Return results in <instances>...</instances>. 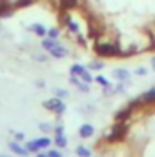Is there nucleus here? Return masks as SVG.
<instances>
[{
	"mask_svg": "<svg viewBox=\"0 0 155 157\" xmlns=\"http://www.w3.org/2000/svg\"><path fill=\"white\" fill-rule=\"evenodd\" d=\"M42 46L49 51V55H53V57H57V59H62V57H66V55H68V51H66V48H64V46L57 44L55 40H51V39H46L44 42H42Z\"/></svg>",
	"mask_w": 155,
	"mask_h": 157,
	"instance_id": "f257e3e1",
	"label": "nucleus"
},
{
	"mask_svg": "<svg viewBox=\"0 0 155 157\" xmlns=\"http://www.w3.org/2000/svg\"><path fill=\"white\" fill-rule=\"evenodd\" d=\"M44 106H46L49 112H53V113H59V115H60V113L64 112V108H66V106H64V102H62L59 97H53V99L46 101V102H44Z\"/></svg>",
	"mask_w": 155,
	"mask_h": 157,
	"instance_id": "f03ea898",
	"label": "nucleus"
},
{
	"mask_svg": "<svg viewBox=\"0 0 155 157\" xmlns=\"http://www.w3.org/2000/svg\"><path fill=\"white\" fill-rule=\"evenodd\" d=\"M71 73L77 75V77H80V80H84V82H91V80H93L91 75H89V71H88L84 66H80V64H73V66H71Z\"/></svg>",
	"mask_w": 155,
	"mask_h": 157,
	"instance_id": "7ed1b4c3",
	"label": "nucleus"
},
{
	"mask_svg": "<svg viewBox=\"0 0 155 157\" xmlns=\"http://www.w3.org/2000/svg\"><path fill=\"white\" fill-rule=\"evenodd\" d=\"M97 51H99V55H102V57H115L117 53V48L115 46H112V44H97Z\"/></svg>",
	"mask_w": 155,
	"mask_h": 157,
	"instance_id": "20e7f679",
	"label": "nucleus"
},
{
	"mask_svg": "<svg viewBox=\"0 0 155 157\" xmlns=\"http://www.w3.org/2000/svg\"><path fill=\"white\" fill-rule=\"evenodd\" d=\"M46 146H49V139L47 137H40L37 141L28 143V152H39L40 148H46Z\"/></svg>",
	"mask_w": 155,
	"mask_h": 157,
	"instance_id": "39448f33",
	"label": "nucleus"
},
{
	"mask_svg": "<svg viewBox=\"0 0 155 157\" xmlns=\"http://www.w3.org/2000/svg\"><path fill=\"white\" fill-rule=\"evenodd\" d=\"M55 133H57V137H55V143H57V146H59V148H64V146H66V137H64V128H62V126H57V130H55Z\"/></svg>",
	"mask_w": 155,
	"mask_h": 157,
	"instance_id": "423d86ee",
	"label": "nucleus"
},
{
	"mask_svg": "<svg viewBox=\"0 0 155 157\" xmlns=\"http://www.w3.org/2000/svg\"><path fill=\"white\" fill-rule=\"evenodd\" d=\"M122 133H124V126H122V124H117L115 128L112 130V133L108 135V139H110V141H117V139L122 137Z\"/></svg>",
	"mask_w": 155,
	"mask_h": 157,
	"instance_id": "0eeeda50",
	"label": "nucleus"
},
{
	"mask_svg": "<svg viewBox=\"0 0 155 157\" xmlns=\"http://www.w3.org/2000/svg\"><path fill=\"white\" fill-rule=\"evenodd\" d=\"M28 29H29V31H33V33H37L39 37H44V35H47V29H46L42 24H31Z\"/></svg>",
	"mask_w": 155,
	"mask_h": 157,
	"instance_id": "6e6552de",
	"label": "nucleus"
},
{
	"mask_svg": "<svg viewBox=\"0 0 155 157\" xmlns=\"http://www.w3.org/2000/svg\"><path fill=\"white\" fill-rule=\"evenodd\" d=\"M9 148H11V152H15V154H18V155H28V148H22L18 143H9Z\"/></svg>",
	"mask_w": 155,
	"mask_h": 157,
	"instance_id": "1a4fd4ad",
	"label": "nucleus"
},
{
	"mask_svg": "<svg viewBox=\"0 0 155 157\" xmlns=\"http://www.w3.org/2000/svg\"><path fill=\"white\" fill-rule=\"evenodd\" d=\"M71 82H73V84L77 86L78 90H80V91H88V82H84V80L80 82V77L73 75V73H71Z\"/></svg>",
	"mask_w": 155,
	"mask_h": 157,
	"instance_id": "9d476101",
	"label": "nucleus"
},
{
	"mask_svg": "<svg viewBox=\"0 0 155 157\" xmlns=\"http://www.w3.org/2000/svg\"><path fill=\"white\" fill-rule=\"evenodd\" d=\"M64 22H66V26H68V29H71L75 35H80V29H78V26H77V22L75 20H71V18H64Z\"/></svg>",
	"mask_w": 155,
	"mask_h": 157,
	"instance_id": "9b49d317",
	"label": "nucleus"
},
{
	"mask_svg": "<svg viewBox=\"0 0 155 157\" xmlns=\"http://www.w3.org/2000/svg\"><path fill=\"white\" fill-rule=\"evenodd\" d=\"M91 133H93V126H89V124L80 126V137H89Z\"/></svg>",
	"mask_w": 155,
	"mask_h": 157,
	"instance_id": "f8f14e48",
	"label": "nucleus"
},
{
	"mask_svg": "<svg viewBox=\"0 0 155 157\" xmlns=\"http://www.w3.org/2000/svg\"><path fill=\"white\" fill-rule=\"evenodd\" d=\"M37 157H62V154L57 152V150H47V152H40V154H37Z\"/></svg>",
	"mask_w": 155,
	"mask_h": 157,
	"instance_id": "ddd939ff",
	"label": "nucleus"
},
{
	"mask_svg": "<svg viewBox=\"0 0 155 157\" xmlns=\"http://www.w3.org/2000/svg\"><path fill=\"white\" fill-rule=\"evenodd\" d=\"M77 6V0H60V7L62 9H71Z\"/></svg>",
	"mask_w": 155,
	"mask_h": 157,
	"instance_id": "4468645a",
	"label": "nucleus"
},
{
	"mask_svg": "<svg viewBox=\"0 0 155 157\" xmlns=\"http://www.w3.org/2000/svg\"><path fill=\"white\" fill-rule=\"evenodd\" d=\"M33 0H17L15 2V7H28Z\"/></svg>",
	"mask_w": 155,
	"mask_h": 157,
	"instance_id": "2eb2a0df",
	"label": "nucleus"
},
{
	"mask_svg": "<svg viewBox=\"0 0 155 157\" xmlns=\"http://www.w3.org/2000/svg\"><path fill=\"white\" fill-rule=\"evenodd\" d=\"M77 154L80 157H89V150H88V148H84V146H78V148H77Z\"/></svg>",
	"mask_w": 155,
	"mask_h": 157,
	"instance_id": "dca6fc26",
	"label": "nucleus"
},
{
	"mask_svg": "<svg viewBox=\"0 0 155 157\" xmlns=\"http://www.w3.org/2000/svg\"><path fill=\"white\" fill-rule=\"evenodd\" d=\"M113 75H115V77H119V78H122V80L128 77V73H126L124 70H115V71H113Z\"/></svg>",
	"mask_w": 155,
	"mask_h": 157,
	"instance_id": "f3484780",
	"label": "nucleus"
},
{
	"mask_svg": "<svg viewBox=\"0 0 155 157\" xmlns=\"http://www.w3.org/2000/svg\"><path fill=\"white\" fill-rule=\"evenodd\" d=\"M57 37H59V29H49V31H47V39L57 40Z\"/></svg>",
	"mask_w": 155,
	"mask_h": 157,
	"instance_id": "a211bd4d",
	"label": "nucleus"
},
{
	"mask_svg": "<svg viewBox=\"0 0 155 157\" xmlns=\"http://www.w3.org/2000/svg\"><path fill=\"white\" fill-rule=\"evenodd\" d=\"M55 93H57V95H55V97H59V99H64V97H66V95H68V93H66V90H57V91H55Z\"/></svg>",
	"mask_w": 155,
	"mask_h": 157,
	"instance_id": "6ab92c4d",
	"label": "nucleus"
},
{
	"mask_svg": "<svg viewBox=\"0 0 155 157\" xmlns=\"http://www.w3.org/2000/svg\"><path fill=\"white\" fill-rule=\"evenodd\" d=\"M39 128L42 130V132H49V130H51V126H49V124H39Z\"/></svg>",
	"mask_w": 155,
	"mask_h": 157,
	"instance_id": "aec40b11",
	"label": "nucleus"
},
{
	"mask_svg": "<svg viewBox=\"0 0 155 157\" xmlns=\"http://www.w3.org/2000/svg\"><path fill=\"white\" fill-rule=\"evenodd\" d=\"M91 70H100L102 68V64H99V62H91V66H89Z\"/></svg>",
	"mask_w": 155,
	"mask_h": 157,
	"instance_id": "412c9836",
	"label": "nucleus"
},
{
	"mask_svg": "<svg viewBox=\"0 0 155 157\" xmlns=\"http://www.w3.org/2000/svg\"><path fill=\"white\" fill-rule=\"evenodd\" d=\"M97 82H100V84H104V86H106V84H108V82H106V80H104V77H100V75H99V77H97Z\"/></svg>",
	"mask_w": 155,
	"mask_h": 157,
	"instance_id": "4be33fe9",
	"label": "nucleus"
},
{
	"mask_svg": "<svg viewBox=\"0 0 155 157\" xmlns=\"http://www.w3.org/2000/svg\"><path fill=\"white\" fill-rule=\"evenodd\" d=\"M15 139H17V141H24V135H22V133H15Z\"/></svg>",
	"mask_w": 155,
	"mask_h": 157,
	"instance_id": "5701e85b",
	"label": "nucleus"
},
{
	"mask_svg": "<svg viewBox=\"0 0 155 157\" xmlns=\"http://www.w3.org/2000/svg\"><path fill=\"white\" fill-rule=\"evenodd\" d=\"M0 157H11V155H6V154H0Z\"/></svg>",
	"mask_w": 155,
	"mask_h": 157,
	"instance_id": "b1692460",
	"label": "nucleus"
}]
</instances>
